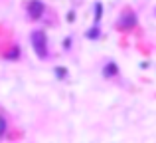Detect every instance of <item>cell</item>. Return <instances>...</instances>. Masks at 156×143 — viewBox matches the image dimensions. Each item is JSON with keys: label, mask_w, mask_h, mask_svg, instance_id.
Here are the masks:
<instances>
[{"label": "cell", "mask_w": 156, "mask_h": 143, "mask_svg": "<svg viewBox=\"0 0 156 143\" xmlns=\"http://www.w3.org/2000/svg\"><path fill=\"white\" fill-rule=\"evenodd\" d=\"M32 42H34V48L38 50L40 56H46V36H44V32H34V36H32Z\"/></svg>", "instance_id": "1"}, {"label": "cell", "mask_w": 156, "mask_h": 143, "mask_svg": "<svg viewBox=\"0 0 156 143\" xmlns=\"http://www.w3.org/2000/svg\"><path fill=\"white\" fill-rule=\"evenodd\" d=\"M42 10H44V6L40 2H34L30 6V12H32V18H40V14H42Z\"/></svg>", "instance_id": "2"}]
</instances>
